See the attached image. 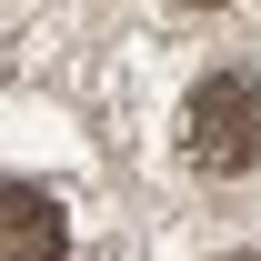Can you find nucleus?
Returning a JSON list of instances; mask_svg holds the SVG:
<instances>
[{
  "label": "nucleus",
  "mask_w": 261,
  "mask_h": 261,
  "mask_svg": "<svg viewBox=\"0 0 261 261\" xmlns=\"http://www.w3.org/2000/svg\"><path fill=\"white\" fill-rule=\"evenodd\" d=\"M191 10H221V0H191Z\"/></svg>",
  "instance_id": "7ed1b4c3"
},
{
  "label": "nucleus",
  "mask_w": 261,
  "mask_h": 261,
  "mask_svg": "<svg viewBox=\"0 0 261 261\" xmlns=\"http://www.w3.org/2000/svg\"><path fill=\"white\" fill-rule=\"evenodd\" d=\"M191 171L231 181V171H261V81L251 70H211L191 91Z\"/></svg>",
  "instance_id": "f257e3e1"
},
{
  "label": "nucleus",
  "mask_w": 261,
  "mask_h": 261,
  "mask_svg": "<svg viewBox=\"0 0 261 261\" xmlns=\"http://www.w3.org/2000/svg\"><path fill=\"white\" fill-rule=\"evenodd\" d=\"M61 251H70L61 201L31 191V181H10V191H0V261H61Z\"/></svg>",
  "instance_id": "f03ea898"
},
{
  "label": "nucleus",
  "mask_w": 261,
  "mask_h": 261,
  "mask_svg": "<svg viewBox=\"0 0 261 261\" xmlns=\"http://www.w3.org/2000/svg\"><path fill=\"white\" fill-rule=\"evenodd\" d=\"M231 261H251V251H231Z\"/></svg>",
  "instance_id": "20e7f679"
}]
</instances>
